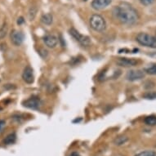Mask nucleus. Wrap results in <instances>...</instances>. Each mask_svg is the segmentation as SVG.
I'll use <instances>...</instances> for the list:
<instances>
[{
	"instance_id": "1",
	"label": "nucleus",
	"mask_w": 156,
	"mask_h": 156,
	"mask_svg": "<svg viewBox=\"0 0 156 156\" xmlns=\"http://www.w3.org/2000/svg\"><path fill=\"white\" fill-rule=\"evenodd\" d=\"M115 15L122 24L132 26L139 20L137 11L128 3H122L115 8Z\"/></svg>"
},
{
	"instance_id": "2",
	"label": "nucleus",
	"mask_w": 156,
	"mask_h": 156,
	"mask_svg": "<svg viewBox=\"0 0 156 156\" xmlns=\"http://www.w3.org/2000/svg\"><path fill=\"white\" fill-rule=\"evenodd\" d=\"M136 39L141 45L156 48V36H153L146 33H139L136 35Z\"/></svg>"
},
{
	"instance_id": "3",
	"label": "nucleus",
	"mask_w": 156,
	"mask_h": 156,
	"mask_svg": "<svg viewBox=\"0 0 156 156\" xmlns=\"http://www.w3.org/2000/svg\"><path fill=\"white\" fill-rule=\"evenodd\" d=\"M90 26L97 32H103L106 29V22L101 16L94 14L90 17Z\"/></svg>"
},
{
	"instance_id": "4",
	"label": "nucleus",
	"mask_w": 156,
	"mask_h": 156,
	"mask_svg": "<svg viewBox=\"0 0 156 156\" xmlns=\"http://www.w3.org/2000/svg\"><path fill=\"white\" fill-rule=\"evenodd\" d=\"M69 34L76 40L78 43H80L82 46L87 47L91 44V39L88 36L83 35L82 34H80L79 31L75 30L74 28L69 29Z\"/></svg>"
},
{
	"instance_id": "5",
	"label": "nucleus",
	"mask_w": 156,
	"mask_h": 156,
	"mask_svg": "<svg viewBox=\"0 0 156 156\" xmlns=\"http://www.w3.org/2000/svg\"><path fill=\"white\" fill-rule=\"evenodd\" d=\"M115 63L117 66L122 67H133L137 66L139 63L138 60L135 58H127V57H119Z\"/></svg>"
},
{
	"instance_id": "6",
	"label": "nucleus",
	"mask_w": 156,
	"mask_h": 156,
	"mask_svg": "<svg viewBox=\"0 0 156 156\" xmlns=\"http://www.w3.org/2000/svg\"><path fill=\"white\" fill-rule=\"evenodd\" d=\"M146 76V73L144 70H141V69H132L127 73L126 74V79L128 81H136V80H142L144 77Z\"/></svg>"
},
{
	"instance_id": "7",
	"label": "nucleus",
	"mask_w": 156,
	"mask_h": 156,
	"mask_svg": "<svg viewBox=\"0 0 156 156\" xmlns=\"http://www.w3.org/2000/svg\"><path fill=\"white\" fill-rule=\"evenodd\" d=\"M23 105L25 107L32 109V110H38L42 105L41 100L37 97H33L29 98L23 102Z\"/></svg>"
},
{
	"instance_id": "8",
	"label": "nucleus",
	"mask_w": 156,
	"mask_h": 156,
	"mask_svg": "<svg viewBox=\"0 0 156 156\" xmlns=\"http://www.w3.org/2000/svg\"><path fill=\"white\" fill-rule=\"evenodd\" d=\"M11 41L14 45L16 46H20L22 44V43L24 42V39H25V35L24 34L21 32V31L19 30H13L12 31L10 35Z\"/></svg>"
},
{
	"instance_id": "9",
	"label": "nucleus",
	"mask_w": 156,
	"mask_h": 156,
	"mask_svg": "<svg viewBox=\"0 0 156 156\" xmlns=\"http://www.w3.org/2000/svg\"><path fill=\"white\" fill-rule=\"evenodd\" d=\"M22 79L26 83H33L34 80V71L33 69L30 66H26L24 69L23 74H22Z\"/></svg>"
},
{
	"instance_id": "10",
	"label": "nucleus",
	"mask_w": 156,
	"mask_h": 156,
	"mask_svg": "<svg viewBox=\"0 0 156 156\" xmlns=\"http://www.w3.org/2000/svg\"><path fill=\"white\" fill-rule=\"evenodd\" d=\"M44 42L48 48H54L58 44V39L56 36L52 35V34H48L44 37Z\"/></svg>"
},
{
	"instance_id": "11",
	"label": "nucleus",
	"mask_w": 156,
	"mask_h": 156,
	"mask_svg": "<svg viewBox=\"0 0 156 156\" xmlns=\"http://www.w3.org/2000/svg\"><path fill=\"white\" fill-rule=\"evenodd\" d=\"M112 0H93L92 2V7L96 10H102L109 6Z\"/></svg>"
},
{
	"instance_id": "12",
	"label": "nucleus",
	"mask_w": 156,
	"mask_h": 156,
	"mask_svg": "<svg viewBox=\"0 0 156 156\" xmlns=\"http://www.w3.org/2000/svg\"><path fill=\"white\" fill-rule=\"evenodd\" d=\"M16 141V133H11L6 137L3 141V143L6 146H9V145H12Z\"/></svg>"
},
{
	"instance_id": "13",
	"label": "nucleus",
	"mask_w": 156,
	"mask_h": 156,
	"mask_svg": "<svg viewBox=\"0 0 156 156\" xmlns=\"http://www.w3.org/2000/svg\"><path fill=\"white\" fill-rule=\"evenodd\" d=\"M144 71L146 74H151V75H156V63L148 65L147 66L144 68Z\"/></svg>"
},
{
	"instance_id": "14",
	"label": "nucleus",
	"mask_w": 156,
	"mask_h": 156,
	"mask_svg": "<svg viewBox=\"0 0 156 156\" xmlns=\"http://www.w3.org/2000/svg\"><path fill=\"white\" fill-rule=\"evenodd\" d=\"M53 21V16L51 13H46L41 16V21L44 25H51Z\"/></svg>"
},
{
	"instance_id": "15",
	"label": "nucleus",
	"mask_w": 156,
	"mask_h": 156,
	"mask_svg": "<svg viewBox=\"0 0 156 156\" xmlns=\"http://www.w3.org/2000/svg\"><path fill=\"white\" fill-rule=\"evenodd\" d=\"M128 141V138L125 136H118L115 139L114 141V143L116 146H122V145H124V144Z\"/></svg>"
},
{
	"instance_id": "16",
	"label": "nucleus",
	"mask_w": 156,
	"mask_h": 156,
	"mask_svg": "<svg viewBox=\"0 0 156 156\" xmlns=\"http://www.w3.org/2000/svg\"><path fill=\"white\" fill-rule=\"evenodd\" d=\"M145 123L149 126L156 125V116L155 115H150L145 119Z\"/></svg>"
},
{
	"instance_id": "17",
	"label": "nucleus",
	"mask_w": 156,
	"mask_h": 156,
	"mask_svg": "<svg viewBox=\"0 0 156 156\" xmlns=\"http://www.w3.org/2000/svg\"><path fill=\"white\" fill-rule=\"evenodd\" d=\"M8 31V24L4 22L3 24V26H1L0 28V38H3L7 35Z\"/></svg>"
},
{
	"instance_id": "18",
	"label": "nucleus",
	"mask_w": 156,
	"mask_h": 156,
	"mask_svg": "<svg viewBox=\"0 0 156 156\" xmlns=\"http://www.w3.org/2000/svg\"><path fill=\"white\" fill-rule=\"evenodd\" d=\"M135 156H156V151H146L136 154Z\"/></svg>"
},
{
	"instance_id": "19",
	"label": "nucleus",
	"mask_w": 156,
	"mask_h": 156,
	"mask_svg": "<svg viewBox=\"0 0 156 156\" xmlns=\"http://www.w3.org/2000/svg\"><path fill=\"white\" fill-rule=\"evenodd\" d=\"M36 13H37V8L34 7H31L30 11H29V18L30 21H33L34 17H35Z\"/></svg>"
},
{
	"instance_id": "20",
	"label": "nucleus",
	"mask_w": 156,
	"mask_h": 156,
	"mask_svg": "<svg viewBox=\"0 0 156 156\" xmlns=\"http://www.w3.org/2000/svg\"><path fill=\"white\" fill-rule=\"evenodd\" d=\"M146 99H148V100H154V99H156V92H146V94H144L143 96Z\"/></svg>"
},
{
	"instance_id": "21",
	"label": "nucleus",
	"mask_w": 156,
	"mask_h": 156,
	"mask_svg": "<svg viewBox=\"0 0 156 156\" xmlns=\"http://www.w3.org/2000/svg\"><path fill=\"white\" fill-rule=\"evenodd\" d=\"M139 2H140L141 4H143V5L149 6L151 5L152 3H154V0H139Z\"/></svg>"
},
{
	"instance_id": "22",
	"label": "nucleus",
	"mask_w": 156,
	"mask_h": 156,
	"mask_svg": "<svg viewBox=\"0 0 156 156\" xmlns=\"http://www.w3.org/2000/svg\"><path fill=\"white\" fill-rule=\"evenodd\" d=\"M5 125H6L5 120H3V119H2V120H0V132L3 130V128L5 127Z\"/></svg>"
},
{
	"instance_id": "23",
	"label": "nucleus",
	"mask_w": 156,
	"mask_h": 156,
	"mask_svg": "<svg viewBox=\"0 0 156 156\" xmlns=\"http://www.w3.org/2000/svg\"><path fill=\"white\" fill-rule=\"evenodd\" d=\"M24 18L23 17H19L17 20V24L18 25H21L22 23H24Z\"/></svg>"
},
{
	"instance_id": "24",
	"label": "nucleus",
	"mask_w": 156,
	"mask_h": 156,
	"mask_svg": "<svg viewBox=\"0 0 156 156\" xmlns=\"http://www.w3.org/2000/svg\"><path fill=\"white\" fill-rule=\"evenodd\" d=\"M69 156H80V154L78 152H73L69 154Z\"/></svg>"
},
{
	"instance_id": "25",
	"label": "nucleus",
	"mask_w": 156,
	"mask_h": 156,
	"mask_svg": "<svg viewBox=\"0 0 156 156\" xmlns=\"http://www.w3.org/2000/svg\"><path fill=\"white\" fill-rule=\"evenodd\" d=\"M150 55V56H151V57H154V58H156V51H154V52H152V53L149 54Z\"/></svg>"
},
{
	"instance_id": "26",
	"label": "nucleus",
	"mask_w": 156,
	"mask_h": 156,
	"mask_svg": "<svg viewBox=\"0 0 156 156\" xmlns=\"http://www.w3.org/2000/svg\"><path fill=\"white\" fill-rule=\"evenodd\" d=\"M83 1H87V0H83Z\"/></svg>"
},
{
	"instance_id": "27",
	"label": "nucleus",
	"mask_w": 156,
	"mask_h": 156,
	"mask_svg": "<svg viewBox=\"0 0 156 156\" xmlns=\"http://www.w3.org/2000/svg\"><path fill=\"white\" fill-rule=\"evenodd\" d=\"M118 156H121V155H118Z\"/></svg>"
}]
</instances>
